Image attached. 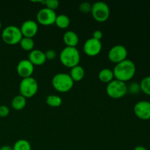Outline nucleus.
I'll return each instance as SVG.
<instances>
[{
	"label": "nucleus",
	"mask_w": 150,
	"mask_h": 150,
	"mask_svg": "<svg viewBox=\"0 0 150 150\" xmlns=\"http://www.w3.org/2000/svg\"><path fill=\"white\" fill-rule=\"evenodd\" d=\"M10 114V109L8 107L5 105H0V117H6Z\"/></svg>",
	"instance_id": "nucleus-28"
},
{
	"label": "nucleus",
	"mask_w": 150,
	"mask_h": 150,
	"mask_svg": "<svg viewBox=\"0 0 150 150\" xmlns=\"http://www.w3.org/2000/svg\"><path fill=\"white\" fill-rule=\"evenodd\" d=\"M44 4L47 8L55 10L56 9L58 8L59 5V1L58 0H45L44 1Z\"/></svg>",
	"instance_id": "nucleus-26"
},
{
	"label": "nucleus",
	"mask_w": 150,
	"mask_h": 150,
	"mask_svg": "<svg viewBox=\"0 0 150 150\" xmlns=\"http://www.w3.org/2000/svg\"><path fill=\"white\" fill-rule=\"evenodd\" d=\"M70 18L67 15L60 14L57 16L55 21V24L58 27L61 28V29H66V28H67L70 26Z\"/></svg>",
	"instance_id": "nucleus-19"
},
{
	"label": "nucleus",
	"mask_w": 150,
	"mask_h": 150,
	"mask_svg": "<svg viewBox=\"0 0 150 150\" xmlns=\"http://www.w3.org/2000/svg\"><path fill=\"white\" fill-rule=\"evenodd\" d=\"M46 60H54L57 57V52L53 49H49L45 52Z\"/></svg>",
	"instance_id": "nucleus-27"
},
{
	"label": "nucleus",
	"mask_w": 150,
	"mask_h": 150,
	"mask_svg": "<svg viewBox=\"0 0 150 150\" xmlns=\"http://www.w3.org/2000/svg\"><path fill=\"white\" fill-rule=\"evenodd\" d=\"M20 95L29 98L36 95L38 91V83L33 77H28L22 79L19 84Z\"/></svg>",
	"instance_id": "nucleus-6"
},
{
	"label": "nucleus",
	"mask_w": 150,
	"mask_h": 150,
	"mask_svg": "<svg viewBox=\"0 0 150 150\" xmlns=\"http://www.w3.org/2000/svg\"><path fill=\"white\" fill-rule=\"evenodd\" d=\"M23 37L32 38L38 32V24L34 20H26L21 24L20 28Z\"/></svg>",
	"instance_id": "nucleus-13"
},
{
	"label": "nucleus",
	"mask_w": 150,
	"mask_h": 150,
	"mask_svg": "<svg viewBox=\"0 0 150 150\" xmlns=\"http://www.w3.org/2000/svg\"><path fill=\"white\" fill-rule=\"evenodd\" d=\"M133 150H147L146 147H144V146H137L134 148Z\"/></svg>",
	"instance_id": "nucleus-31"
},
{
	"label": "nucleus",
	"mask_w": 150,
	"mask_h": 150,
	"mask_svg": "<svg viewBox=\"0 0 150 150\" xmlns=\"http://www.w3.org/2000/svg\"><path fill=\"white\" fill-rule=\"evenodd\" d=\"M1 21H0V29H1Z\"/></svg>",
	"instance_id": "nucleus-32"
},
{
	"label": "nucleus",
	"mask_w": 150,
	"mask_h": 150,
	"mask_svg": "<svg viewBox=\"0 0 150 150\" xmlns=\"http://www.w3.org/2000/svg\"><path fill=\"white\" fill-rule=\"evenodd\" d=\"M114 77V76L113 70L109 68L102 69L101 70H100L99 73H98V78L103 83H108L113 80Z\"/></svg>",
	"instance_id": "nucleus-17"
},
{
	"label": "nucleus",
	"mask_w": 150,
	"mask_h": 150,
	"mask_svg": "<svg viewBox=\"0 0 150 150\" xmlns=\"http://www.w3.org/2000/svg\"><path fill=\"white\" fill-rule=\"evenodd\" d=\"M23 38L20 28L15 25H10L4 28L1 32V38L8 45H16L19 43Z\"/></svg>",
	"instance_id": "nucleus-5"
},
{
	"label": "nucleus",
	"mask_w": 150,
	"mask_h": 150,
	"mask_svg": "<svg viewBox=\"0 0 150 150\" xmlns=\"http://www.w3.org/2000/svg\"><path fill=\"white\" fill-rule=\"evenodd\" d=\"M113 72L116 79L124 82L128 81L131 80L136 74V64L132 60L126 59L124 61L116 64Z\"/></svg>",
	"instance_id": "nucleus-1"
},
{
	"label": "nucleus",
	"mask_w": 150,
	"mask_h": 150,
	"mask_svg": "<svg viewBox=\"0 0 150 150\" xmlns=\"http://www.w3.org/2000/svg\"><path fill=\"white\" fill-rule=\"evenodd\" d=\"M45 101H46V103L49 106L54 107V108L60 106L62 105V100L61 97L56 95H48Z\"/></svg>",
	"instance_id": "nucleus-20"
},
{
	"label": "nucleus",
	"mask_w": 150,
	"mask_h": 150,
	"mask_svg": "<svg viewBox=\"0 0 150 150\" xmlns=\"http://www.w3.org/2000/svg\"><path fill=\"white\" fill-rule=\"evenodd\" d=\"M0 150H13V147L9 145H4V146H2L0 147Z\"/></svg>",
	"instance_id": "nucleus-30"
},
{
	"label": "nucleus",
	"mask_w": 150,
	"mask_h": 150,
	"mask_svg": "<svg viewBox=\"0 0 150 150\" xmlns=\"http://www.w3.org/2000/svg\"><path fill=\"white\" fill-rule=\"evenodd\" d=\"M141 91L147 95H150V76L144 78L139 83Z\"/></svg>",
	"instance_id": "nucleus-23"
},
{
	"label": "nucleus",
	"mask_w": 150,
	"mask_h": 150,
	"mask_svg": "<svg viewBox=\"0 0 150 150\" xmlns=\"http://www.w3.org/2000/svg\"><path fill=\"white\" fill-rule=\"evenodd\" d=\"M92 6L89 1H83L81 3L79 6V9L81 13H89L92 11Z\"/></svg>",
	"instance_id": "nucleus-25"
},
{
	"label": "nucleus",
	"mask_w": 150,
	"mask_h": 150,
	"mask_svg": "<svg viewBox=\"0 0 150 150\" xmlns=\"http://www.w3.org/2000/svg\"><path fill=\"white\" fill-rule=\"evenodd\" d=\"M141 91L140 84L137 82H133L129 86H127V92H130L133 95H137Z\"/></svg>",
	"instance_id": "nucleus-24"
},
{
	"label": "nucleus",
	"mask_w": 150,
	"mask_h": 150,
	"mask_svg": "<svg viewBox=\"0 0 150 150\" xmlns=\"http://www.w3.org/2000/svg\"><path fill=\"white\" fill-rule=\"evenodd\" d=\"M94 19L98 22H104L110 16V7L104 1H98L94 3L91 11Z\"/></svg>",
	"instance_id": "nucleus-7"
},
{
	"label": "nucleus",
	"mask_w": 150,
	"mask_h": 150,
	"mask_svg": "<svg viewBox=\"0 0 150 150\" xmlns=\"http://www.w3.org/2000/svg\"><path fill=\"white\" fill-rule=\"evenodd\" d=\"M83 49L86 55L89 57H95L98 55L102 50V42L100 40L94 39L93 38H89L85 41Z\"/></svg>",
	"instance_id": "nucleus-10"
},
{
	"label": "nucleus",
	"mask_w": 150,
	"mask_h": 150,
	"mask_svg": "<svg viewBox=\"0 0 150 150\" xmlns=\"http://www.w3.org/2000/svg\"><path fill=\"white\" fill-rule=\"evenodd\" d=\"M63 40L67 46L76 47L79 42V38L76 32L68 30L64 32L63 35Z\"/></svg>",
	"instance_id": "nucleus-15"
},
{
	"label": "nucleus",
	"mask_w": 150,
	"mask_h": 150,
	"mask_svg": "<svg viewBox=\"0 0 150 150\" xmlns=\"http://www.w3.org/2000/svg\"><path fill=\"white\" fill-rule=\"evenodd\" d=\"M13 149V150H32V146L26 139H19L14 144Z\"/></svg>",
	"instance_id": "nucleus-21"
},
{
	"label": "nucleus",
	"mask_w": 150,
	"mask_h": 150,
	"mask_svg": "<svg viewBox=\"0 0 150 150\" xmlns=\"http://www.w3.org/2000/svg\"><path fill=\"white\" fill-rule=\"evenodd\" d=\"M60 62L63 65L67 67L79 65L81 60V54L76 47L66 46L59 54Z\"/></svg>",
	"instance_id": "nucleus-2"
},
{
	"label": "nucleus",
	"mask_w": 150,
	"mask_h": 150,
	"mask_svg": "<svg viewBox=\"0 0 150 150\" xmlns=\"http://www.w3.org/2000/svg\"><path fill=\"white\" fill-rule=\"evenodd\" d=\"M28 59L35 65H42L46 61L45 52L39 49H33L29 54Z\"/></svg>",
	"instance_id": "nucleus-14"
},
{
	"label": "nucleus",
	"mask_w": 150,
	"mask_h": 150,
	"mask_svg": "<svg viewBox=\"0 0 150 150\" xmlns=\"http://www.w3.org/2000/svg\"><path fill=\"white\" fill-rule=\"evenodd\" d=\"M54 89L59 92H67L73 88L74 81L70 74L65 73H59L54 75L51 81Z\"/></svg>",
	"instance_id": "nucleus-3"
},
{
	"label": "nucleus",
	"mask_w": 150,
	"mask_h": 150,
	"mask_svg": "<svg viewBox=\"0 0 150 150\" xmlns=\"http://www.w3.org/2000/svg\"><path fill=\"white\" fill-rule=\"evenodd\" d=\"M108 59L112 62L120 63L127 57V50L124 45H116L111 47L108 53Z\"/></svg>",
	"instance_id": "nucleus-9"
},
{
	"label": "nucleus",
	"mask_w": 150,
	"mask_h": 150,
	"mask_svg": "<svg viewBox=\"0 0 150 150\" xmlns=\"http://www.w3.org/2000/svg\"><path fill=\"white\" fill-rule=\"evenodd\" d=\"M85 70L83 67L81 65H76L75 67H72L70 70V76L73 80V81H79L82 80L84 77Z\"/></svg>",
	"instance_id": "nucleus-16"
},
{
	"label": "nucleus",
	"mask_w": 150,
	"mask_h": 150,
	"mask_svg": "<svg viewBox=\"0 0 150 150\" xmlns=\"http://www.w3.org/2000/svg\"><path fill=\"white\" fill-rule=\"evenodd\" d=\"M103 35L102 31L98 29V30H95V32H93V37H92V38H93L94 39L98 40H100L103 38Z\"/></svg>",
	"instance_id": "nucleus-29"
},
{
	"label": "nucleus",
	"mask_w": 150,
	"mask_h": 150,
	"mask_svg": "<svg viewBox=\"0 0 150 150\" xmlns=\"http://www.w3.org/2000/svg\"><path fill=\"white\" fill-rule=\"evenodd\" d=\"M133 111L135 115L140 120H150V102L146 100L139 101L135 104Z\"/></svg>",
	"instance_id": "nucleus-11"
},
{
	"label": "nucleus",
	"mask_w": 150,
	"mask_h": 150,
	"mask_svg": "<svg viewBox=\"0 0 150 150\" xmlns=\"http://www.w3.org/2000/svg\"><path fill=\"white\" fill-rule=\"evenodd\" d=\"M12 107L15 110H21L25 108L26 105V98L25 97L22 96L21 95H16V97L13 98L11 102Z\"/></svg>",
	"instance_id": "nucleus-18"
},
{
	"label": "nucleus",
	"mask_w": 150,
	"mask_h": 150,
	"mask_svg": "<svg viewBox=\"0 0 150 150\" xmlns=\"http://www.w3.org/2000/svg\"><path fill=\"white\" fill-rule=\"evenodd\" d=\"M19 44H20L21 47L25 51H31L34 49V47H35V42H34L33 39L29 38H25V37L22 38Z\"/></svg>",
	"instance_id": "nucleus-22"
},
{
	"label": "nucleus",
	"mask_w": 150,
	"mask_h": 150,
	"mask_svg": "<svg viewBox=\"0 0 150 150\" xmlns=\"http://www.w3.org/2000/svg\"><path fill=\"white\" fill-rule=\"evenodd\" d=\"M106 93L111 98H121L127 93V85L125 82L113 79L107 84Z\"/></svg>",
	"instance_id": "nucleus-4"
},
{
	"label": "nucleus",
	"mask_w": 150,
	"mask_h": 150,
	"mask_svg": "<svg viewBox=\"0 0 150 150\" xmlns=\"http://www.w3.org/2000/svg\"><path fill=\"white\" fill-rule=\"evenodd\" d=\"M57 16L55 10H51L45 7L38 12L37 20L40 24L43 26H50L55 23Z\"/></svg>",
	"instance_id": "nucleus-8"
},
{
	"label": "nucleus",
	"mask_w": 150,
	"mask_h": 150,
	"mask_svg": "<svg viewBox=\"0 0 150 150\" xmlns=\"http://www.w3.org/2000/svg\"><path fill=\"white\" fill-rule=\"evenodd\" d=\"M34 70H35V66L28 59H23L21 60L18 63L16 67V71L22 79L31 77L33 74Z\"/></svg>",
	"instance_id": "nucleus-12"
}]
</instances>
